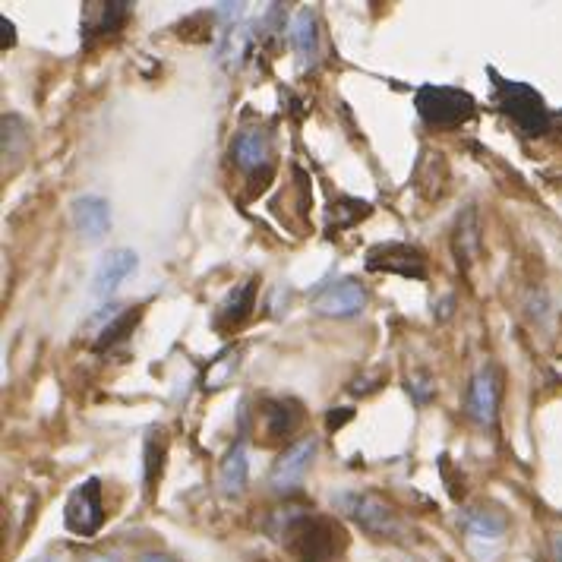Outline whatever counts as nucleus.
Segmentation results:
<instances>
[{
  "label": "nucleus",
  "mask_w": 562,
  "mask_h": 562,
  "mask_svg": "<svg viewBox=\"0 0 562 562\" xmlns=\"http://www.w3.org/2000/svg\"><path fill=\"white\" fill-rule=\"evenodd\" d=\"M285 540L300 562H335L345 553L348 534L326 515H291Z\"/></svg>",
  "instance_id": "1"
},
{
  "label": "nucleus",
  "mask_w": 562,
  "mask_h": 562,
  "mask_svg": "<svg viewBox=\"0 0 562 562\" xmlns=\"http://www.w3.org/2000/svg\"><path fill=\"white\" fill-rule=\"evenodd\" d=\"M414 108L427 127L452 130L474 117V98L455 86H420L414 95Z\"/></svg>",
  "instance_id": "2"
},
{
  "label": "nucleus",
  "mask_w": 562,
  "mask_h": 562,
  "mask_svg": "<svg viewBox=\"0 0 562 562\" xmlns=\"http://www.w3.org/2000/svg\"><path fill=\"white\" fill-rule=\"evenodd\" d=\"M496 83H499L496 105L521 133H525V136H540L550 127V111L544 105V98H540L531 86L506 83V79H499V76H496Z\"/></svg>",
  "instance_id": "3"
},
{
  "label": "nucleus",
  "mask_w": 562,
  "mask_h": 562,
  "mask_svg": "<svg viewBox=\"0 0 562 562\" xmlns=\"http://www.w3.org/2000/svg\"><path fill=\"white\" fill-rule=\"evenodd\" d=\"M341 509H345L351 518H357V525L364 528L373 537H383V540H395L401 537V521L392 512L389 503H383L379 496L373 493H357V496H345L341 499Z\"/></svg>",
  "instance_id": "4"
},
{
  "label": "nucleus",
  "mask_w": 562,
  "mask_h": 562,
  "mask_svg": "<svg viewBox=\"0 0 562 562\" xmlns=\"http://www.w3.org/2000/svg\"><path fill=\"white\" fill-rule=\"evenodd\" d=\"M64 521L67 528L79 537H92L98 534V528L105 525V506H102V484L92 477L86 484H79L64 509Z\"/></svg>",
  "instance_id": "5"
},
{
  "label": "nucleus",
  "mask_w": 562,
  "mask_h": 562,
  "mask_svg": "<svg viewBox=\"0 0 562 562\" xmlns=\"http://www.w3.org/2000/svg\"><path fill=\"white\" fill-rule=\"evenodd\" d=\"M364 263L370 272H395L405 278H427V256L424 250H417L401 240H386L367 250Z\"/></svg>",
  "instance_id": "6"
},
{
  "label": "nucleus",
  "mask_w": 562,
  "mask_h": 562,
  "mask_svg": "<svg viewBox=\"0 0 562 562\" xmlns=\"http://www.w3.org/2000/svg\"><path fill=\"white\" fill-rule=\"evenodd\" d=\"M136 266H139V259H136L133 250H127V247L108 250L102 256V263H98V269H95V278H92V300L95 304L111 300L114 291L136 272Z\"/></svg>",
  "instance_id": "7"
},
{
  "label": "nucleus",
  "mask_w": 562,
  "mask_h": 562,
  "mask_svg": "<svg viewBox=\"0 0 562 562\" xmlns=\"http://www.w3.org/2000/svg\"><path fill=\"white\" fill-rule=\"evenodd\" d=\"M316 458V439L313 436H304V439H297V443H291L285 452L278 455L275 461V468H272V487L278 493H291L300 480H304L307 468H310V461Z\"/></svg>",
  "instance_id": "8"
},
{
  "label": "nucleus",
  "mask_w": 562,
  "mask_h": 562,
  "mask_svg": "<svg viewBox=\"0 0 562 562\" xmlns=\"http://www.w3.org/2000/svg\"><path fill=\"white\" fill-rule=\"evenodd\" d=\"M367 307V291L354 278H341L329 285L323 294L313 300V310L319 316H354Z\"/></svg>",
  "instance_id": "9"
},
{
  "label": "nucleus",
  "mask_w": 562,
  "mask_h": 562,
  "mask_svg": "<svg viewBox=\"0 0 562 562\" xmlns=\"http://www.w3.org/2000/svg\"><path fill=\"white\" fill-rule=\"evenodd\" d=\"M496 405H499V383L496 373L490 367H480L471 379V392H468V411L474 417V424L490 427L496 420Z\"/></svg>",
  "instance_id": "10"
},
{
  "label": "nucleus",
  "mask_w": 562,
  "mask_h": 562,
  "mask_svg": "<svg viewBox=\"0 0 562 562\" xmlns=\"http://www.w3.org/2000/svg\"><path fill=\"white\" fill-rule=\"evenodd\" d=\"M70 215H73L76 231L83 234V237H89V240L105 237L108 228H111V209H108V203H105L102 196H92L89 193V196L73 199Z\"/></svg>",
  "instance_id": "11"
},
{
  "label": "nucleus",
  "mask_w": 562,
  "mask_h": 562,
  "mask_svg": "<svg viewBox=\"0 0 562 562\" xmlns=\"http://www.w3.org/2000/svg\"><path fill=\"white\" fill-rule=\"evenodd\" d=\"M291 35H294V51H297V57H300V64L313 67L316 51H319V26H316V16H313L310 10H297L294 26H291Z\"/></svg>",
  "instance_id": "12"
},
{
  "label": "nucleus",
  "mask_w": 562,
  "mask_h": 562,
  "mask_svg": "<svg viewBox=\"0 0 562 562\" xmlns=\"http://www.w3.org/2000/svg\"><path fill=\"white\" fill-rule=\"evenodd\" d=\"M234 158L244 171H256L269 162V139L259 130H244L234 139Z\"/></svg>",
  "instance_id": "13"
},
{
  "label": "nucleus",
  "mask_w": 562,
  "mask_h": 562,
  "mask_svg": "<svg viewBox=\"0 0 562 562\" xmlns=\"http://www.w3.org/2000/svg\"><path fill=\"white\" fill-rule=\"evenodd\" d=\"M130 4H89L86 7V38L92 35H114L127 19Z\"/></svg>",
  "instance_id": "14"
},
{
  "label": "nucleus",
  "mask_w": 562,
  "mask_h": 562,
  "mask_svg": "<svg viewBox=\"0 0 562 562\" xmlns=\"http://www.w3.org/2000/svg\"><path fill=\"white\" fill-rule=\"evenodd\" d=\"M250 42H253V26H250V23H240V26H234V29H225V35L218 38L215 54H218V60H222L228 70H234L240 60H244Z\"/></svg>",
  "instance_id": "15"
},
{
  "label": "nucleus",
  "mask_w": 562,
  "mask_h": 562,
  "mask_svg": "<svg viewBox=\"0 0 562 562\" xmlns=\"http://www.w3.org/2000/svg\"><path fill=\"white\" fill-rule=\"evenodd\" d=\"M253 300H256V281H247V285L234 288L228 294V300H225L222 313H218V329L244 323V319L250 316V310H253Z\"/></svg>",
  "instance_id": "16"
},
{
  "label": "nucleus",
  "mask_w": 562,
  "mask_h": 562,
  "mask_svg": "<svg viewBox=\"0 0 562 562\" xmlns=\"http://www.w3.org/2000/svg\"><path fill=\"white\" fill-rule=\"evenodd\" d=\"M297 424H300L297 405H291V401H269L266 405V436L269 439H288Z\"/></svg>",
  "instance_id": "17"
},
{
  "label": "nucleus",
  "mask_w": 562,
  "mask_h": 562,
  "mask_svg": "<svg viewBox=\"0 0 562 562\" xmlns=\"http://www.w3.org/2000/svg\"><path fill=\"white\" fill-rule=\"evenodd\" d=\"M477 215L474 209H465L458 218V225H455V234H452V247H455V256H458V263L461 266H468L474 253H477Z\"/></svg>",
  "instance_id": "18"
},
{
  "label": "nucleus",
  "mask_w": 562,
  "mask_h": 562,
  "mask_svg": "<svg viewBox=\"0 0 562 562\" xmlns=\"http://www.w3.org/2000/svg\"><path fill=\"white\" fill-rule=\"evenodd\" d=\"M222 490L225 496H240L247 490V452L244 446H234L222 461Z\"/></svg>",
  "instance_id": "19"
},
{
  "label": "nucleus",
  "mask_w": 562,
  "mask_h": 562,
  "mask_svg": "<svg viewBox=\"0 0 562 562\" xmlns=\"http://www.w3.org/2000/svg\"><path fill=\"white\" fill-rule=\"evenodd\" d=\"M139 316H143V310H127V313H120V316H114L111 323H108V329L98 335V348H111V345H120V341H124L133 329H136V323H139Z\"/></svg>",
  "instance_id": "20"
},
{
  "label": "nucleus",
  "mask_w": 562,
  "mask_h": 562,
  "mask_svg": "<svg viewBox=\"0 0 562 562\" xmlns=\"http://www.w3.org/2000/svg\"><path fill=\"white\" fill-rule=\"evenodd\" d=\"M23 139H26L23 120L16 114H4V162L7 165H10V158H16V152L23 149Z\"/></svg>",
  "instance_id": "21"
},
{
  "label": "nucleus",
  "mask_w": 562,
  "mask_h": 562,
  "mask_svg": "<svg viewBox=\"0 0 562 562\" xmlns=\"http://www.w3.org/2000/svg\"><path fill=\"white\" fill-rule=\"evenodd\" d=\"M165 465V443H162V436H158V430L149 433V443H146V484L152 487L155 484V477L158 471H162Z\"/></svg>",
  "instance_id": "22"
},
{
  "label": "nucleus",
  "mask_w": 562,
  "mask_h": 562,
  "mask_svg": "<svg viewBox=\"0 0 562 562\" xmlns=\"http://www.w3.org/2000/svg\"><path fill=\"white\" fill-rule=\"evenodd\" d=\"M468 531L471 534H480V537H499L506 531V521L493 515V512H474L468 518Z\"/></svg>",
  "instance_id": "23"
},
{
  "label": "nucleus",
  "mask_w": 562,
  "mask_h": 562,
  "mask_svg": "<svg viewBox=\"0 0 562 562\" xmlns=\"http://www.w3.org/2000/svg\"><path fill=\"white\" fill-rule=\"evenodd\" d=\"M240 16H244V4H218L215 7V19L218 23H225V29L240 26Z\"/></svg>",
  "instance_id": "24"
},
{
  "label": "nucleus",
  "mask_w": 562,
  "mask_h": 562,
  "mask_svg": "<svg viewBox=\"0 0 562 562\" xmlns=\"http://www.w3.org/2000/svg\"><path fill=\"white\" fill-rule=\"evenodd\" d=\"M0 29H4V48H10L16 42V29H10V19L0 16Z\"/></svg>",
  "instance_id": "25"
},
{
  "label": "nucleus",
  "mask_w": 562,
  "mask_h": 562,
  "mask_svg": "<svg viewBox=\"0 0 562 562\" xmlns=\"http://www.w3.org/2000/svg\"><path fill=\"white\" fill-rule=\"evenodd\" d=\"M139 562H177V559H171L165 553H143V556H139Z\"/></svg>",
  "instance_id": "26"
},
{
  "label": "nucleus",
  "mask_w": 562,
  "mask_h": 562,
  "mask_svg": "<svg viewBox=\"0 0 562 562\" xmlns=\"http://www.w3.org/2000/svg\"><path fill=\"white\" fill-rule=\"evenodd\" d=\"M553 562H562V537L553 540Z\"/></svg>",
  "instance_id": "27"
},
{
  "label": "nucleus",
  "mask_w": 562,
  "mask_h": 562,
  "mask_svg": "<svg viewBox=\"0 0 562 562\" xmlns=\"http://www.w3.org/2000/svg\"><path fill=\"white\" fill-rule=\"evenodd\" d=\"M89 562H120L117 556H108V553H102V556H92Z\"/></svg>",
  "instance_id": "28"
},
{
  "label": "nucleus",
  "mask_w": 562,
  "mask_h": 562,
  "mask_svg": "<svg viewBox=\"0 0 562 562\" xmlns=\"http://www.w3.org/2000/svg\"><path fill=\"white\" fill-rule=\"evenodd\" d=\"M32 562H51L48 556H38V559H32Z\"/></svg>",
  "instance_id": "29"
}]
</instances>
